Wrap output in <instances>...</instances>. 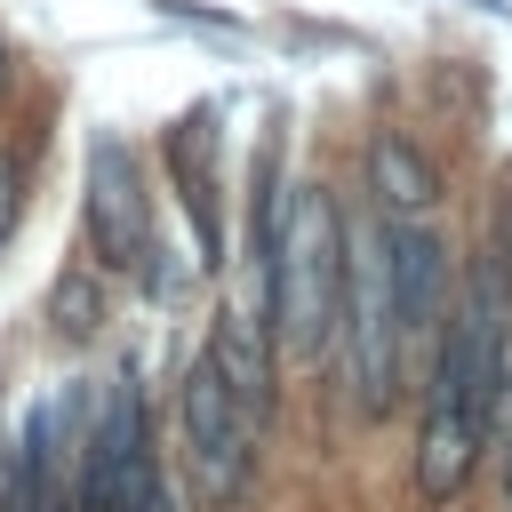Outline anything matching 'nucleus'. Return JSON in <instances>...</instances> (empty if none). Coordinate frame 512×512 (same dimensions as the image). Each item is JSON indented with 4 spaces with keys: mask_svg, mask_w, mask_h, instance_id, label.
<instances>
[{
    "mask_svg": "<svg viewBox=\"0 0 512 512\" xmlns=\"http://www.w3.org/2000/svg\"><path fill=\"white\" fill-rule=\"evenodd\" d=\"M208 352L224 368V384L240 392V408L256 416V432L272 424V384H280V336H272V312L256 304H224L216 328H208Z\"/></svg>",
    "mask_w": 512,
    "mask_h": 512,
    "instance_id": "obj_7",
    "label": "nucleus"
},
{
    "mask_svg": "<svg viewBox=\"0 0 512 512\" xmlns=\"http://www.w3.org/2000/svg\"><path fill=\"white\" fill-rule=\"evenodd\" d=\"M176 440H184V464H192V496L216 512L248 488V456H256V416L240 408V392L224 384L216 352H200L176 384Z\"/></svg>",
    "mask_w": 512,
    "mask_h": 512,
    "instance_id": "obj_3",
    "label": "nucleus"
},
{
    "mask_svg": "<svg viewBox=\"0 0 512 512\" xmlns=\"http://www.w3.org/2000/svg\"><path fill=\"white\" fill-rule=\"evenodd\" d=\"M344 384L352 408L376 424L400 400L408 376V336H400V296H392V216H360L344 224Z\"/></svg>",
    "mask_w": 512,
    "mask_h": 512,
    "instance_id": "obj_2",
    "label": "nucleus"
},
{
    "mask_svg": "<svg viewBox=\"0 0 512 512\" xmlns=\"http://www.w3.org/2000/svg\"><path fill=\"white\" fill-rule=\"evenodd\" d=\"M16 208H24V168H16L8 152H0V240L16 232Z\"/></svg>",
    "mask_w": 512,
    "mask_h": 512,
    "instance_id": "obj_10",
    "label": "nucleus"
},
{
    "mask_svg": "<svg viewBox=\"0 0 512 512\" xmlns=\"http://www.w3.org/2000/svg\"><path fill=\"white\" fill-rule=\"evenodd\" d=\"M16 88V56H8V40H0V96Z\"/></svg>",
    "mask_w": 512,
    "mask_h": 512,
    "instance_id": "obj_11",
    "label": "nucleus"
},
{
    "mask_svg": "<svg viewBox=\"0 0 512 512\" xmlns=\"http://www.w3.org/2000/svg\"><path fill=\"white\" fill-rule=\"evenodd\" d=\"M152 472H160V456H152V432H144V400H136V384L120 376L112 400L96 408L88 440H80V504H88V512H120Z\"/></svg>",
    "mask_w": 512,
    "mask_h": 512,
    "instance_id": "obj_5",
    "label": "nucleus"
},
{
    "mask_svg": "<svg viewBox=\"0 0 512 512\" xmlns=\"http://www.w3.org/2000/svg\"><path fill=\"white\" fill-rule=\"evenodd\" d=\"M104 264H72V272H56V288H48V328H56V344H96L104 336V280H96Z\"/></svg>",
    "mask_w": 512,
    "mask_h": 512,
    "instance_id": "obj_9",
    "label": "nucleus"
},
{
    "mask_svg": "<svg viewBox=\"0 0 512 512\" xmlns=\"http://www.w3.org/2000/svg\"><path fill=\"white\" fill-rule=\"evenodd\" d=\"M392 296H400V336H408V352L424 344V336H440V320H448V240L432 232V216L424 224H392Z\"/></svg>",
    "mask_w": 512,
    "mask_h": 512,
    "instance_id": "obj_6",
    "label": "nucleus"
},
{
    "mask_svg": "<svg viewBox=\"0 0 512 512\" xmlns=\"http://www.w3.org/2000/svg\"><path fill=\"white\" fill-rule=\"evenodd\" d=\"M368 200H376V216H392V224H424V216L440 208V168L416 152L408 128H376V136H368Z\"/></svg>",
    "mask_w": 512,
    "mask_h": 512,
    "instance_id": "obj_8",
    "label": "nucleus"
},
{
    "mask_svg": "<svg viewBox=\"0 0 512 512\" xmlns=\"http://www.w3.org/2000/svg\"><path fill=\"white\" fill-rule=\"evenodd\" d=\"M264 312L288 360H320L344 320V208L328 184H296L264 256Z\"/></svg>",
    "mask_w": 512,
    "mask_h": 512,
    "instance_id": "obj_1",
    "label": "nucleus"
},
{
    "mask_svg": "<svg viewBox=\"0 0 512 512\" xmlns=\"http://www.w3.org/2000/svg\"><path fill=\"white\" fill-rule=\"evenodd\" d=\"M88 248L104 272H144L152 256V192H144V160L128 152V136H96L88 144Z\"/></svg>",
    "mask_w": 512,
    "mask_h": 512,
    "instance_id": "obj_4",
    "label": "nucleus"
}]
</instances>
